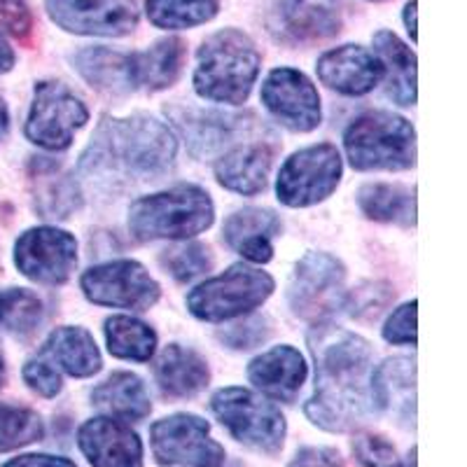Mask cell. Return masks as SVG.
<instances>
[{
  "instance_id": "cell-1",
  "label": "cell",
  "mask_w": 467,
  "mask_h": 467,
  "mask_svg": "<svg viewBox=\"0 0 467 467\" xmlns=\"http://www.w3.org/2000/svg\"><path fill=\"white\" fill-rule=\"evenodd\" d=\"M316 362V390L304 411L327 432H348L379 414L374 402V350L356 332L318 323L308 332Z\"/></svg>"
},
{
  "instance_id": "cell-2",
  "label": "cell",
  "mask_w": 467,
  "mask_h": 467,
  "mask_svg": "<svg viewBox=\"0 0 467 467\" xmlns=\"http://www.w3.org/2000/svg\"><path fill=\"white\" fill-rule=\"evenodd\" d=\"M178 139L157 117H103L80 157V173L115 181H154L175 164Z\"/></svg>"
},
{
  "instance_id": "cell-3",
  "label": "cell",
  "mask_w": 467,
  "mask_h": 467,
  "mask_svg": "<svg viewBox=\"0 0 467 467\" xmlns=\"http://www.w3.org/2000/svg\"><path fill=\"white\" fill-rule=\"evenodd\" d=\"M260 68L262 54L255 40L239 28H223L199 47L192 82L203 101L241 106L248 101Z\"/></svg>"
},
{
  "instance_id": "cell-4",
  "label": "cell",
  "mask_w": 467,
  "mask_h": 467,
  "mask_svg": "<svg viewBox=\"0 0 467 467\" xmlns=\"http://www.w3.org/2000/svg\"><path fill=\"white\" fill-rule=\"evenodd\" d=\"M215 223V203L199 185H175L140 197L129 208V232L139 241H187Z\"/></svg>"
},
{
  "instance_id": "cell-5",
  "label": "cell",
  "mask_w": 467,
  "mask_h": 467,
  "mask_svg": "<svg viewBox=\"0 0 467 467\" xmlns=\"http://www.w3.org/2000/svg\"><path fill=\"white\" fill-rule=\"evenodd\" d=\"M344 150L356 171H404L416 164V131L390 110H369L344 131Z\"/></svg>"
},
{
  "instance_id": "cell-6",
  "label": "cell",
  "mask_w": 467,
  "mask_h": 467,
  "mask_svg": "<svg viewBox=\"0 0 467 467\" xmlns=\"http://www.w3.org/2000/svg\"><path fill=\"white\" fill-rule=\"evenodd\" d=\"M276 283L266 271L250 265H234L224 274L208 278L187 295L190 314L206 323L244 318L274 295Z\"/></svg>"
},
{
  "instance_id": "cell-7",
  "label": "cell",
  "mask_w": 467,
  "mask_h": 467,
  "mask_svg": "<svg viewBox=\"0 0 467 467\" xmlns=\"http://www.w3.org/2000/svg\"><path fill=\"white\" fill-rule=\"evenodd\" d=\"M213 414L241 444L262 453H276L285 441V416L276 404L248 388L229 386L211 398Z\"/></svg>"
},
{
  "instance_id": "cell-8",
  "label": "cell",
  "mask_w": 467,
  "mask_h": 467,
  "mask_svg": "<svg viewBox=\"0 0 467 467\" xmlns=\"http://www.w3.org/2000/svg\"><path fill=\"white\" fill-rule=\"evenodd\" d=\"M89 122L85 101L58 80H40L33 89V103L24 133L33 145L61 152L73 145L75 131Z\"/></svg>"
},
{
  "instance_id": "cell-9",
  "label": "cell",
  "mask_w": 467,
  "mask_h": 467,
  "mask_svg": "<svg viewBox=\"0 0 467 467\" xmlns=\"http://www.w3.org/2000/svg\"><path fill=\"white\" fill-rule=\"evenodd\" d=\"M341 173L344 164L335 145H308L281 166L276 181L278 202L290 208L316 206L339 187Z\"/></svg>"
},
{
  "instance_id": "cell-10",
  "label": "cell",
  "mask_w": 467,
  "mask_h": 467,
  "mask_svg": "<svg viewBox=\"0 0 467 467\" xmlns=\"http://www.w3.org/2000/svg\"><path fill=\"white\" fill-rule=\"evenodd\" d=\"M85 297L96 306L150 311L161 297V285L140 262L112 260L87 269L80 278Z\"/></svg>"
},
{
  "instance_id": "cell-11",
  "label": "cell",
  "mask_w": 467,
  "mask_h": 467,
  "mask_svg": "<svg viewBox=\"0 0 467 467\" xmlns=\"http://www.w3.org/2000/svg\"><path fill=\"white\" fill-rule=\"evenodd\" d=\"M150 444L164 467H223V446L211 437V425L194 414H173L150 428Z\"/></svg>"
},
{
  "instance_id": "cell-12",
  "label": "cell",
  "mask_w": 467,
  "mask_h": 467,
  "mask_svg": "<svg viewBox=\"0 0 467 467\" xmlns=\"http://www.w3.org/2000/svg\"><path fill=\"white\" fill-rule=\"evenodd\" d=\"M15 265L28 281L64 285L78 266V241L58 227H33L16 239Z\"/></svg>"
},
{
  "instance_id": "cell-13",
  "label": "cell",
  "mask_w": 467,
  "mask_h": 467,
  "mask_svg": "<svg viewBox=\"0 0 467 467\" xmlns=\"http://www.w3.org/2000/svg\"><path fill=\"white\" fill-rule=\"evenodd\" d=\"M346 281V266L329 253H306L295 266L287 302L292 314L302 318H323L344 302L341 290Z\"/></svg>"
},
{
  "instance_id": "cell-14",
  "label": "cell",
  "mask_w": 467,
  "mask_h": 467,
  "mask_svg": "<svg viewBox=\"0 0 467 467\" xmlns=\"http://www.w3.org/2000/svg\"><path fill=\"white\" fill-rule=\"evenodd\" d=\"M47 16L73 36L124 37L139 28L136 0H45Z\"/></svg>"
},
{
  "instance_id": "cell-15",
  "label": "cell",
  "mask_w": 467,
  "mask_h": 467,
  "mask_svg": "<svg viewBox=\"0 0 467 467\" xmlns=\"http://www.w3.org/2000/svg\"><path fill=\"white\" fill-rule=\"evenodd\" d=\"M262 103L278 124L295 133H308L323 122L316 85L297 68H274L262 85Z\"/></svg>"
},
{
  "instance_id": "cell-16",
  "label": "cell",
  "mask_w": 467,
  "mask_h": 467,
  "mask_svg": "<svg viewBox=\"0 0 467 467\" xmlns=\"http://www.w3.org/2000/svg\"><path fill=\"white\" fill-rule=\"evenodd\" d=\"M344 26L341 0H274L269 31L283 45H314L329 40Z\"/></svg>"
},
{
  "instance_id": "cell-17",
  "label": "cell",
  "mask_w": 467,
  "mask_h": 467,
  "mask_svg": "<svg viewBox=\"0 0 467 467\" xmlns=\"http://www.w3.org/2000/svg\"><path fill=\"white\" fill-rule=\"evenodd\" d=\"M318 80L344 96H365L386 78L381 58L362 45H341L327 49L316 64Z\"/></svg>"
},
{
  "instance_id": "cell-18",
  "label": "cell",
  "mask_w": 467,
  "mask_h": 467,
  "mask_svg": "<svg viewBox=\"0 0 467 467\" xmlns=\"http://www.w3.org/2000/svg\"><path fill=\"white\" fill-rule=\"evenodd\" d=\"M78 446L91 467H143V441L124 420L96 416L78 431Z\"/></svg>"
},
{
  "instance_id": "cell-19",
  "label": "cell",
  "mask_w": 467,
  "mask_h": 467,
  "mask_svg": "<svg viewBox=\"0 0 467 467\" xmlns=\"http://www.w3.org/2000/svg\"><path fill=\"white\" fill-rule=\"evenodd\" d=\"M308 377V365L295 346H274L257 356L248 365L250 383L278 402H295L304 381Z\"/></svg>"
},
{
  "instance_id": "cell-20",
  "label": "cell",
  "mask_w": 467,
  "mask_h": 467,
  "mask_svg": "<svg viewBox=\"0 0 467 467\" xmlns=\"http://www.w3.org/2000/svg\"><path fill=\"white\" fill-rule=\"evenodd\" d=\"M281 234V218L269 208H244L232 213L223 227L224 244L253 265L274 257V239Z\"/></svg>"
},
{
  "instance_id": "cell-21",
  "label": "cell",
  "mask_w": 467,
  "mask_h": 467,
  "mask_svg": "<svg viewBox=\"0 0 467 467\" xmlns=\"http://www.w3.org/2000/svg\"><path fill=\"white\" fill-rule=\"evenodd\" d=\"M166 112H171L175 124L181 127L182 136L187 139V148L197 160L223 150L245 127L244 117L229 115V112L199 110L190 106H175Z\"/></svg>"
},
{
  "instance_id": "cell-22",
  "label": "cell",
  "mask_w": 467,
  "mask_h": 467,
  "mask_svg": "<svg viewBox=\"0 0 467 467\" xmlns=\"http://www.w3.org/2000/svg\"><path fill=\"white\" fill-rule=\"evenodd\" d=\"M187 61V45L182 37H161L143 52L129 57L133 87L148 91H161L181 80Z\"/></svg>"
},
{
  "instance_id": "cell-23",
  "label": "cell",
  "mask_w": 467,
  "mask_h": 467,
  "mask_svg": "<svg viewBox=\"0 0 467 467\" xmlns=\"http://www.w3.org/2000/svg\"><path fill=\"white\" fill-rule=\"evenodd\" d=\"M271 161H274V150L269 145H239L220 157L215 164V178L224 190L253 197L266 187Z\"/></svg>"
},
{
  "instance_id": "cell-24",
  "label": "cell",
  "mask_w": 467,
  "mask_h": 467,
  "mask_svg": "<svg viewBox=\"0 0 467 467\" xmlns=\"http://www.w3.org/2000/svg\"><path fill=\"white\" fill-rule=\"evenodd\" d=\"M154 381L171 398H194L211 381V369L197 350L171 344L154 360Z\"/></svg>"
},
{
  "instance_id": "cell-25",
  "label": "cell",
  "mask_w": 467,
  "mask_h": 467,
  "mask_svg": "<svg viewBox=\"0 0 467 467\" xmlns=\"http://www.w3.org/2000/svg\"><path fill=\"white\" fill-rule=\"evenodd\" d=\"M40 356L52 360L58 369H64L73 379H89L101 372V350L94 337L85 327L64 325L57 327L45 341Z\"/></svg>"
},
{
  "instance_id": "cell-26",
  "label": "cell",
  "mask_w": 467,
  "mask_h": 467,
  "mask_svg": "<svg viewBox=\"0 0 467 467\" xmlns=\"http://www.w3.org/2000/svg\"><path fill=\"white\" fill-rule=\"evenodd\" d=\"M377 411H395L414 425L416 409V362L411 358H388L374 367L372 377Z\"/></svg>"
},
{
  "instance_id": "cell-27",
  "label": "cell",
  "mask_w": 467,
  "mask_h": 467,
  "mask_svg": "<svg viewBox=\"0 0 467 467\" xmlns=\"http://www.w3.org/2000/svg\"><path fill=\"white\" fill-rule=\"evenodd\" d=\"M73 68L80 73L82 80L96 91L110 96H124L133 91L131 68H129V57L122 52H115L103 45L94 47H82L70 57Z\"/></svg>"
},
{
  "instance_id": "cell-28",
  "label": "cell",
  "mask_w": 467,
  "mask_h": 467,
  "mask_svg": "<svg viewBox=\"0 0 467 467\" xmlns=\"http://www.w3.org/2000/svg\"><path fill=\"white\" fill-rule=\"evenodd\" d=\"M91 404L117 420H143L152 411L143 379L131 372H115L91 390Z\"/></svg>"
},
{
  "instance_id": "cell-29",
  "label": "cell",
  "mask_w": 467,
  "mask_h": 467,
  "mask_svg": "<svg viewBox=\"0 0 467 467\" xmlns=\"http://www.w3.org/2000/svg\"><path fill=\"white\" fill-rule=\"evenodd\" d=\"M33 194L36 211L47 220H66L82 206V192L70 175L61 173L58 164L45 161V157L33 164Z\"/></svg>"
},
{
  "instance_id": "cell-30",
  "label": "cell",
  "mask_w": 467,
  "mask_h": 467,
  "mask_svg": "<svg viewBox=\"0 0 467 467\" xmlns=\"http://www.w3.org/2000/svg\"><path fill=\"white\" fill-rule=\"evenodd\" d=\"M374 54L386 68V91L398 106L416 103V54L393 31L374 33Z\"/></svg>"
},
{
  "instance_id": "cell-31",
  "label": "cell",
  "mask_w": 467,
  "mask_h": 467,
  "mask_svg": "<svg viewBox=\"0 0 467 467\" xmlns=\"http://www.w3.org/2000/svg\"><path fill=\"white\" fill-rule=\"evenodd\" d=\"M358 206L374 223L402 224L411 227L416 223L414 194L402 185L390 182H369L358 190Z\"/></svg>"
},
{
  "instance_id": "cell-32",
  "label": "cell",
  "mask_w": 467,
  "mask_h": 467,
  "mask_svg": "<svg viewBox=\"0 0 467 467\" xmlns=\"http://www.w3.org/2000/svg\"><path fill=\"white\" fill-rule=\"evenodd\" d=\"M106 344L119 360L148 362L157 350V332L131 316H110L106 320Z\"/></svg>"
},
{
  "instance_id": "cell-33",
  "label": "cell",
  "mask_w": 467,
  "mask_h": 467,
  "mask_svg": "<svg viewBox=\"0 0 467 467\" xmlns=\"http://www.w3.org/2000/svg\"><path fill=\"white\" fill-rule=\"evenodd\" d=\"M145 12L150 24L161 31H185L213 22L220 12V0H148Z\"/></svg>"
},
{
  "instance_id": "cell-34",
  "label": "cell",
  "mask_w": 467,
  "mask_h": 467,
  "mask_svg": "<svg viewBox=\"0 0 467 467\" xmlns=\"http://www.w3.org/2000/svg\"><path fill=\"white\" fill-rule=\"evenodd\" d=\"M43 323V302L33 292L10 287L0 292V325L10 335L26 339Z\"/></svg>"
},
{
  "instance_id": "cell-35",
  "label": "cell",
  "mask_w": 467,
  "mask_h": 467,
  "mask_svg": "<svg viewBox=\"0 0 467 467\" xmlns=\"http://www.w3.org/2000/svg\"><path fill=\"white\" fill-rule=\"evenodd\" d=\"M45 437L43 419L31 409L0 407V453L15 451Z\"/></svg>"
},
{
  "instance_id": "cell-36",
  "label": "cell",
  "mask_w": 467,
  "mask_h": 467,
  "mask_svg": "<svg viewBox=\"0 0 467 467\" xmlns=\"http://www.w3.org/2000/svg\"><path fill=\"white\" fill-rule=\"evenodd\" d=\"M161 266L169 271L175 281L190 283L194 278L203 276L206 271H211L213 255L211 250L203 244H182L173 245V248L164 250L161 255Z\"/></svg>"
},
{
  "instance_id": "cell-37",
  "label": "cell",
  "mask_w": 467,
  "mask_h": 467,
  "mask_svg": "<svg viewBox=\"0 0 467 467\" xmlns=\"http://www.w3.org/2000/svg\"><path fill=\"white\" fill-rule=\"evenodd\" d=\"M353 453L365 467H407L398 456L395 446L381 435L360 432L353 440Z\"/></svg>"
},
{
  "instance_id": "cell-38",
  "label": "cell",
  "mask_w": 467,
  "mask_h": 467,
  "mask_svg": "<svg viewBox=\"0 0 467 467\" xmlns=\"http://www.w3.org/2000/svg\"><path fill=\"white\" fill-rule=\"evenodd\" d=\"M22 377L33 393L43 395V398H57L61 393V388H64V379L58 374L57 365L52 360H47L45 356L31 358L24 365Z\"/></svg>"
},
{
  "instance_id": "cell-39",
  "label": "cell",
  "mask_w": 467,
  "mask_h": 467,
  "mask_svg": "<svg viewBox=\"0 0 467 467\" xmlns=\"http://www.w3.org/2000/svg\"><path fill=\"white\" fill-rule=\"evenodd\" d=\"M271 337V323L262 316H255V318L245 320V323L232 325L229 329L220 332V339L229 346V348L236 350H248L255 348V346L265 344Z\"/></svg>"
},
{
  "instance_id": "cell-40",
  "label": "cell",
  "mask_w": 467,
  "mask_h": 467,
  "mask_svg": "<svg viewBox=\"0 0 467 467\" xmlns=\"http://www.w3.org/2000/svg\"><path fill=\"white\" fill-rule=\"evenodd\" d=\"M416 299L395 308L383 325V339L395 346H416Z\"/></svg>"
},
{
  "instance_id": "cell-41",
  "label": "cell",
  "mask_w": 467,
  "mask_h": 467,
  "mask_svg": "<svg viewBox=\"0 0 467 467\" xmlns=\"http://www.w3.org/2000/svg\"><path fill=\"white\" fill-rule=\"evenodd\" d=\"M0 26L16 40H28L33 33V12L28 0H0Z\"/></svg>"
},
{
  "instance_id": "cell-42",
  "label": "cell",
  "mask_w": 467,
  "mask_h": 467,
  "mask_svg": "<svg viewBox=\"0 0 467 467\" xmlns=\"http://www.w3.org/2000/svg\"><path fill=\"white\" fill-rule=\"evenodd\" d=\"M393 297L390 290H381V285H365L356 290L346 299V306L350 308V316H360V318H377L383 311L388 299Z\"/></svg>"
},
{
  "instance_id": "cell-43",
  "label": "cell",
  "mask_w": 467,
  "mask_h": 467,
  "mask_svg": "<svg viewBox=\"0 0 467 467\" xmlns=\"http://www.w3.org/2000/svg\"><path fill=\"white\" fill-rule=\"evenodd\" d=\"M287 467H344L339 451L329 446H306L292 458Z\"/></svg>"
},
{
  "instance_id": "cell-44",
  "label": "cell",
  "mask_w": 467,
  "mask_h": 467,
  "mask_svg": "<svg viewBox=\"0 0 467 467\" xmlns=\"http://www.w3.org/2000/svg\"><path fill=\"white\" fill-rule=\"evenodd\" d=\"M3 467H78L64 456H49V453H26V456L12 458Z\"/></svg>"
},
{
  "instance_id": "cell-45",
  "label": "cell",
  "mask_w": 467,
  "mask_h": 467,
  "mask_svg": "<svg viewBox=\"0 0 467 467\" xmlns=\"http://www.w3.org/2000/svg\"><path fill=\"white\" fill-rule=\"evenodd\" d=\"M15 49H12V45L7 43V37L0 33V75L10 73L12 68H15Z\"/></svg>"
},
{
  "instance_id": "cell-46",
  "label": "cell",
  "mask_w": 467,
  "mask_h": 467,
  "mask_svg": "<svg viewBox=\"0 0 467 467\" xmlns=\"http://www.w3.org/2000/svg\"><path fill=\"white\" fill-rule=\"evenodd\" d=\"M416 5H419V3H416V0H409L407 5H404V10H402V22H404V28H407V33L409 36H411V40H414L416 43Z\"/></svg>"
},
{
  "instance_id": "cell-47",
  "label": "cell",
  "mask_w": 467,
  "mask_h": 467,
  "mask_svg": "<svg viewBox=\"0 0 467 467\" xmlns=\"http://www.w3.org/2000/svg\"><path fill=\"white\" fill-rule=\"evenodd\" d=\"M7 129H10V110H7L5 101L0 99V139L5 136Z\"/></svg>"
},
{
  "instance_id": "cell-48",
  "label": "cell",
  "mask_w": 467,
  "mask_h": 467,
  "mask_svg": "<svg viewBox=\"0 0 467 467\" xmlns=\"http://www.w3.org/2000/svg\"><path fill=\"white\" fill-rule=\"evenodd\" d=\"M5 377H7V372H5V360H3V356H0V388L5 386Z\"/></svg>"
},
{
  "instance_id": "cell-49",
  "label": "cell",
  "mask_w": 467,
  "mask_h": 467,
  "mask_svg": "<svg viewBox=\"0 0 467 467\" xmlns=\"http://www.w3.org/2000/svg\"><path fill=\"white\" fill-rule=\"evenodd\" d=\"M369 3H383V0H369Z\"/></svg>"
}]
</instances>
